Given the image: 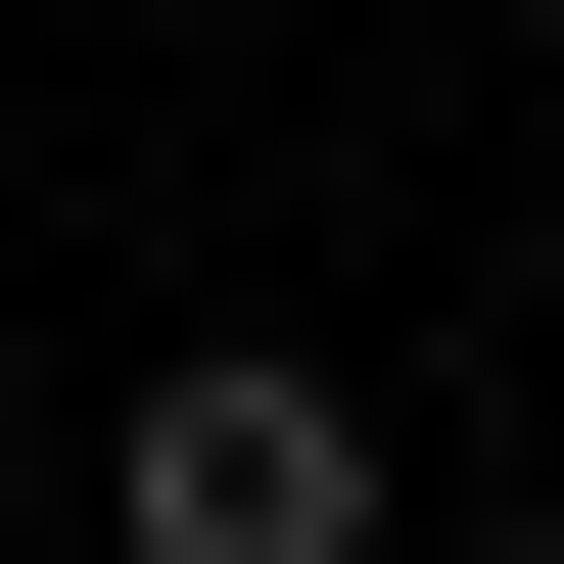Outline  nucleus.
I'll return each instance as SVG.
<instances>
[{
    "instance_id": "obj_1",
    "label": "nucleus",
    "mask_w": 564,
    "mask_h": 564,
    "mask_svg": "<svg viewBox=\"0 0 564 564\" xmlns=\"http://www.w3.org/2000/svg\"><path fill=\"white\" fill-rule=\"evenodd\" d=\"M95 564H377V423H329V377H141Z\"/></svg>"
},
{
    "instance_id": "obj_2",
    "label": "nucleus",
    "mask_w": 564,
    "mask_h": 564,
    "mask_svg": "<svg viewBox=\"0 0 564 564\" xmlns=\"http://www.w3.org/2000/svg\"><path fill=\"white\" fill-rule=\"evenodd\" d=\"M470 564H564V518H470Z\"/></svg>"
}]
</instances>
